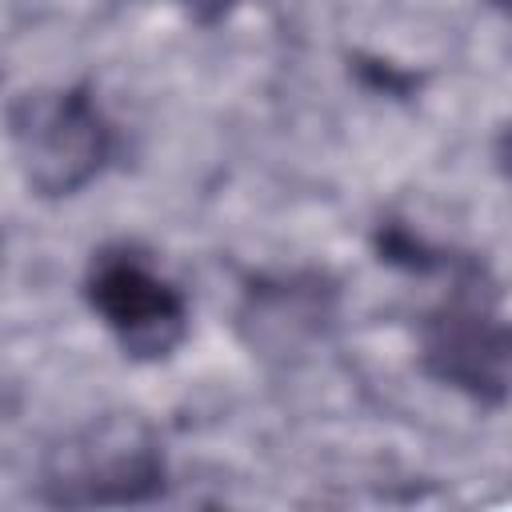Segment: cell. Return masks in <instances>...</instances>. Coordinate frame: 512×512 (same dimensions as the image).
<instances>
[{"label":"cell","mask_w":512,"mask_h":512,"mask_svg":"<svg viewBox=\"0 0 512 512\" xmlns=\"http://www.w3.org/2000/svg\"><path fill=\"white\" fill-rule=\"evenodd\" d=\"M84 300L132 360H164L188 336L184 292L132 244H108L92 252Z\"/></svg>","instance_id":"cell-3"},{"label":"cell","mask_w":512,"mask_h":512,"mask_svg":"<svg viewBox=\"0 0 512 512\" xmlns=\"http://www.w3.org/2000/svg\"><path fill=\"white\" fill-rule=\"evenodd\" d=\"M492 156H496V168H500V176L512 184V124L496 136V148H492Z\"/></svg>","instance_id":"cell-6"},{"label":"cell","mask_w":512,"mask_h":512,"mask_svg":"<svg viewBox=\"0 0 512 512\" xmlns=\"http://www.w3.org/2000/svg\"><path fill=\"white\" fill-rule=\"evenodd\" d=\"M420 360L428 376L480 404H504L512 396V328L496 324L476 272L456 280V292L424 320Z\"/></svg>","instance_id":"cell-4"},{"label":"cell","mask_w":512,"mask_h":512,"mask_svg":"<svg viewBox=\"0 0 512 512\" xmlns=\"http://www.w3.org/2000/svg\"><path fill=\"white\" fill-rule=\"evenodd\" d=\"M492 4H496V8L504 12V16H512V0H492Z\"/></svg>","instance_id":"cell-7"},{"label":"cell","mask_w":512,"mask_h":512,"mask_svg":"<svg viewBox=\"0 0 512 512\" xmlns=\"http://www.w3.org/2000/svg\"><path fill=\"white\" fill-rule=\"evenodd\" d=\"M8 140L24 184L44 200L88 188L116 148V132L88 84L20 92L8 104Z\"/></svg>","instance_id":"cell-2"},{"label":"cell","mask_w":512,"mask_h":512,"mask_svg":"<svg viewBox=\"0 0 512 512\" xmlns=\"http://www.w3.org/2000/svg\"><path fill=\"white\" fill-rule=\"evenodd\" d=\"M168 464L156 428L136 412H104L64 432L40 460V500L52 508L144 504L164 492Z\"/></svg>","instance_id":"cell-1"},{"label":"cell","mask_w":512,"mask_h":512,"mask_svg":"<svg viewBox=\"0 0 512 512\" xmlns=\"http://www.w3.org/2000/svg\"><path fill=\"white\" fill-rule=\"evenodd\" d=\"M176 4H180L184 16L196 20V24H220V20H228L244 0H176Z\"/></svg>","instance_id":"cell-5"}]
</instances>
